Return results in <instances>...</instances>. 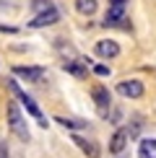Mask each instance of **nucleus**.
I'll list each match as a JSON object with an SVG mask.
<instances>
[{
    "label": "nucleus",
    "instance_id": "1",
    "mask_svg": "<svg viewBox=\"0 0 156 158\" xmlns=\"http://www.w3.org/2000/svg\"><path fill=\"white\" fill-rule=\"evenodd\" d=\"M8 127H11V132L18 137V140H24V143H29L31 140V132H29V127H26V119H24V114H21V109H18V104H8Z\"/></svg>",
    "mask_w": 156,
    "mask_h": 158
},
{
    "label": "nucleus",
    "instance_id": "2",
    "mask_svg": "<svg viewBox=\"0 0 156 158\" xmlns=\"http://www.w3.org/2000/svg\"><path fill=\"white\" fill-rule=\"evenodd\" d=\"M128 3L130 0H109V8H107V16H104V26H122V29H130L128 26Z\"/></svg>",
    "mask_w": 156,
    "mask_h": 158
},
{
    "label": "nucleus",
    "instance_id": "3",
    "mask_svg": "<svg viewBox=\"0 0 156 158\" xmlns=\"http://www.w3.org/2000/svg\"><path fill=\"white\" fill-rule=\"evenodd\" d=\"M8 88H11L13 94L18 96V101H21L24 106H26V111H29V114L34 117V119H37L39 124H42V127H47L50 122H47V119H44V117H42V111H39V106H37V104H34V98H31V96H26L24 91H21V85H18L16 81H8Z\"/></svg>",
    "mask_w": 156,
    "mask_h": 158
},
{
    "label": "nucleus",
    "instance_id": "4",
    "mask_svg": "<svg viewBox=\"0 0 156 158\" xmlns=\"http://www.w3.org/2000/svg\"><path fill=\"white\" fill-rule=\"evenodd\" d=\"M91 98H94L99 114L102 117H109V111H112V94H109V88H104V85H94V88H91Z\"/></svg>",
    "mask_w": 156,
    "mask_h": 158
},
{
    "label": "nucleus",
    "instance_id": "5",
    "mask_svg": "<svg viewBox=\"0 0 156 158\" xmlns=\"http://www.w3.org/2000/svg\"><path fill=\"white\" fill-rule=\"evenodd\" d=\"M13 75L24 78V81H31V83H42L47 78V70L44 68H26V65H16L13 68Z\"/></svg>",
    "mask_w": 156,
    "mask_h": 158
},
{
    "label": "nucleus",
    "instance_id": "6",
    "mask_svg": "<svg viewBox=\"0 0 156 158\" xmlns=\"http://www.w3.org/2000/svg\"><path fill=\"white\" fill-rule=\"evenodd\" d=\"M143 91H146L143 83L135 81V78H133V81H120V83H117V94L125 96V98H141Z\"/></svg>",
    "mask_w": 156,
    "mask_h": 158
},
{
    "label": "nucleus",
    "instance_id": "7",
    "mask_svg": "<svg viewBox=\"0 0 156 158\" xmlns=\"http://www.w3.org/2000/svg\"><path fill=\"white\" fill-rule=\"evenodd\" d=\"M57 21H60V10L50 8V10H44V13H37V16L29 21V26H31V29H44V26H52V23H57Z\"/></svg>",
    "mask_w": 156,
    "mask_h": 158
},
{
    "label": "nucleus",
    "instance_id": "8",
    "mask_svg": "<svg viewBox=\"0 0 156 158\" xmlns=\"http://www.w3.org/2000/svg\"><path fill=\"white\" fill-rule=\"evenodd\" d=\"M96 55L104 57V60H112V57L120 55V44L115 39H102V42H96Z\"/></svg>",
    "mask_w": 156,
    "mask_h": 158
},
{
    "label": "nucleus",
    "instance_id": "9",
    "mask_svg": "<svg viewBox=\"0 0 156 158\" xmlns=\"http://www.w3.org/2000/svg\"><path fill=\"white\" fill-rule=\"evenodd\" d=\"M128 140H130L128 127H120L112 137H109V153H122V150H125V145H128Z\"/></svg>",
    "mask_w": 156,
    "mask_h": 158
},
{
    "label": "nucleus",
    "instance_id": "10",
    "mask_svg": "<svg viewBox=\"0 0 156 158\" xmlns=\"http://www.w3.org/2000/svg\"><path fill=\"white\" fill-rule=\"evenodd\" d=\"M86 65H91V62L89 60H68V62H63V70L76 78H86V73H89Z\"/></svg>",
    "mask_w": 156,
    "mask_h": 158
},
{
    "label": "nucleus",
    "instance_id": "11",
    "mask_svg": "<svg viewBox=\"0 0 156 158\" xmlns=\"http://www.w3.org/2000/svg\"><path fill=\"white\" fill-rule=\"evenodd\" d=\"M73 143H76V145L81 148L89 158H99V145H96V143H91V140H86V137H81V135H73Z\"/></svg>",
    "mask_w": 156,
    "mask_h": 158
},
{
    "label": "nucleus",
    "instance_id": "12",
    "mask_svg": "<svg viewBox=\"0 0 156 158\" xmlns=\"http://www.w3.org/2000/svg\"><path fill=\"white\" fill-rule=\"evenodd\" d=\"M138 158H156V140L154 137H146L138 145Z\"/></svg>",
    "mask_w": 156,
    "mask_h": 158
},
{
    "label": "nucleus",
    "instance_id": "13",
    "mask_svg": "<svg viewBox=\"0 0 156 158\" xmlns=\"http://www.w3.org/2000/svg\"><path fill=\"white\" fill-rule=\"evenodd\" d=\"M55 122H60L65 130H86L89 127V122H83V119H68V117H55Z\"/></svg>",
    "mask_w": 156,
    "mask_h": 158
},
{
    "label": "nucleus",
    "instance_id": "14",
    "mask_svg": "<svg viewBox=\"0 0 156 158\" xmlns=\"http://www.w3.org/2000/svg\"><path fill=\"white\" fill-rule=\"evenodd\" d=\"M76 10L81 16H94L96 13V0H76Z\"/></svg>",
    "mask_w": 156,
    "mask_h": 158
},
{
    "label": "nucleus",
    "instance_id": "15",
    "mask_svg": "<svg viewBox=\"0 0 156 158\" xmlns=\"http://www.w3.org/2000/svg\"><path fill=\"white\" fill-rule=\"evenodd\" d=\"M31 8H34L37 13H44V10L55 8V5H52V0H31Z\"/></svg>",
    "mask_w": 156,
    "mask_h": 158
},
{
    "label": "nucleus",
    "instance_id": "16",
    "mask_svg": "<svg viewBox=\"0 0 156 158\" xmlns=\"http://www.w3.org/2000/svg\"><path fill=\"white\" fill-rule=\"evenodd\" d=\"M94 73L102 75V78H107L109 75V68H107V65H94Z\"/></svg>",
    "mask_w": 156,
    "mask_h": 158
},
{
    "label": "nucleus",
    "instance_id": "17",
    "mask_svg": "<svg viewBox=\"0 0 156 158\" xmlns=\"http://www.w3.org/2000/svg\"><path fill=\"white\" fill-rule=\"evenodd\" d=\"M0 158H8V143L0 140Z\"/></svg>",
    "mask_w": 156,
    "mask_h": 158
},
{
    "label": "nucleus",
    "instance_id": "18",
    "mask_svg": "<svg viewBox=\"0 0 156 158\" xmlns=\"http://www.w3.org/2000/svg\"><path fill=\"white\" fill-rule=\"evenodd\" d=\"M0 31H5V34H16V26H5V23H0Z\"/></svg>",
    "mask_w": 156,
    "mask_h": 158
},
{
    "label": "nucleus",
    "instance_id": "19",
    "mask_svg": "<svg viewBox=\"0 0 156 158\" xmlns=\"http://www.w3.org/2000/svg\"><path fill=\"white\" fill-rule=\"evenodd\" d=\"M5 3H13V0H0V5H5Z\"/></svg>",
    "mask_w": 156,
    "mask_h": 158
}]
</instances>
